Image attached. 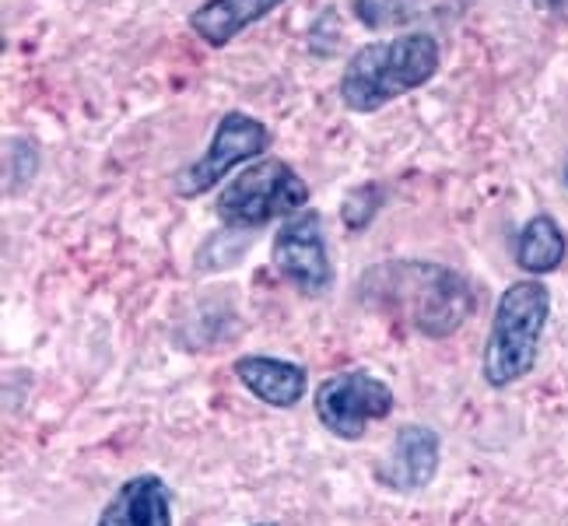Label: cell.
Listing matches in <instances>:
<instances>
[{
  "label": "cell",
  "instance_id": "6da1fadb",
  "mask_svg": "<svg viewBox=\"0 0 568 526\" xmlns=\"http://www.w3.org/2000/svg\"><path fill=\"white\" fill-rule=\"evenodd\" d=\"M362 299L435 341L460 331L474 310L470 281L428 260H393L376 267L362 284Z\"/></svg>",
  "mask_w": 568,
  "mask_h": 526
},
{
  "label": "cell",
  "instance_id": "7a4b0ae2",
  "mask_svg": "<svg viewBox=\"0 0 568 526\" xmlns=\"http://www.w3.org/2000/svg\"><path fill=\"white\" fill-rule=\"evenodd\" d=\"M443 50L428 32H404L386 42H368L355 50L341 74V102L347 113H376V109L404 99L414 88L439 74Z\"/></svg>",
  "mask_w": 568,
  "mask_h": 526
},
{
  "label": "cell",
  "instance_id": "3957f363",
  "mask_svg": "<svg viewBox=\"0 0 568 526\" xmlns=\"http://www.w3.org/2000/svg\"><path fill=\"white\" fill-rule=\"evenodd\" d=\"M551 320V292L537 277L513 281L495 305V320L485 344V383L506 390L527 380L537 365L540 337Z\"/></svg>",
  "mask_w": 568,
  "mask_h": 526
},
{
  "label": "cell",
  "instance_id": "277c9868",
  "mask_svg": "<svg viewBox=\"0 0 568 526\" xmlns=\"http://www.w3.org/2000/svg\"><path fill=\"white\" fill-rule=\"evenodd\" d=\"M217 218L225 229H264L274 218H292L310 208V186L281 159H256L217 193Z\"/></svg>",
  "mask_w": 568,
  "mask_h": 526
},
{
  "label": "cell",
  "instance_id": "5b68a950",
  "mask_svg": "<svg viewBox=\"0 0 568 526\" xmlns=\"http://www.w3.org/2000/svg\"><path fill=\"white\" fill-rule=\"evenodd\" d=\"M271 148V130L267 123H260L256 117L243 113V109H232L214 127V138L207 144V151L196 159L186 172H180L176 180V193L186 196V201H196L207 190H214L225 175L243 165V162H256L264 151Z\"/></svg>",
  "mask_w": 568,
  "mask_h": 526
},
{
  "label": "cell",
  "instance_id": "8992f818",
  "mask_svg": "<svg viewBox=\"0 0 568 526\" xmlns=\"http://www.w3.org/2000/svg\"><path fill=\"white\" fill-rule=\"evenodd\" d=\"M393 411V390L368 376V372H341L320 383L316 390V418L320 425L344 438V443H355L365 435V428L373 422H383Z\"/></svg>",
  "mask_w": 568,
  "mask_h": 526
},
{
  "label": "cell",
  "instance_id": "52a82bcc",
  "mask_svg": "<svg viewBox=\"0 0 568 526\" xmlns=\"http://www.w3.org/2000/svg\"><path fill=\"white\" fill-rule=\"evenodd\" d=\"M271 260L274 271L302 295L316 299L331 289L334 267H331V253H326L323 214L316 208H305L292 218H284V225L274 235Z\"/></svg>",
  "mask_w": 568,
  "mask_h": 526
},
{
  "label": "cell",
  "instance_id": "ba28073f",
  "mask_svg": "<svg viewBox=\"0 0 568 526\" xmlns=\"http://www.w3.org/2000/svg\"><path fill=\"white\" fill-rule=\"evenodd\" d=\"M439 432H432L428 425H404L393 438V449L383 464L376 467V481L383 488L410 495L432 485L435 471H439Z\"/></svg>",
  "mask_w": 568,
  "mask_h": 526
},
{
  "label": "cell",
  "instance_id": "9c48e42d",
  "mask_svg": "<svg viewBox=\"0 0 568 526\" xmlns=\"http://www.w3.org/2000/svg\"><path fill=\"white\" fill-rule=\"evenodd\" d=\"M95 526H172V492L159 474L130 477L109 498Z\"/></svg>",
  "mask_w": 568,
  "mask_h": 526
},
{
  "label": "cell",
  "instance_id": "30bf717a",
  "mask_svg": "<svg viewBox=\"0 0 568 526\" xmlns=\"http://www.w3.org/2000/svg\"><path fill=\"white\" fill-rule=\"evenodd\" d=\"M235 376L256 401H264L277 411H288L305 393V368L271 355H243L235 362Z\"/></svg>",
  "mask_w": 568,
  "mask_h": 526
},
{
  "label": "cell",
  "instance_id": "8fae6325",
  "mask_svg": "<svg viewBox=\"0 0 568 526\" xmlns=\"http://www.w3.org/2000/svg\"><path fill=\"white\" fill-rule=\"evenodd\" d=\"M281 4L284 0H204V4L190 14V29L201 36L211 50H222L246 29H253L256 21L274 14Z\"/></svg>",
  "mask_w": 568,
  "mask_h": 526
},
{
  "label": "cell",
  "instance_id": "7c38bea8",
  "mask_svg": "<svg viewBox=\"0 0 568 526\" xmlns=\"http://www.w3.org/2000/svg\"><path fill=\"white\" fill-rule=\"evenodd\" d=\"M568 253V239L551 214H534L527 225L519 229L516 239V267L530 277H544L558 271Z\"/></svg>",
  "mask_w": 568,
  "mask_h": 526
},
{
  "label": "cell",
  "instance_id": "4fadbf2b",
  "mask_svg": "<svg viewBox=\"0 0 568 526\" xmlns=\"http://www.w3.org/2000/svg\"><path fill=\"white\" fill-rule=\"evenodd\" d=\"M425 14V0H355V18L368 32L404 29Z\"/></svg>",
  "mask_w": 568,
  "mask_h": 526
},
{
  "label": "cell",
  "instance_id": "5bb4252c",
  "mask_svg": "<svg viewBox=\"0 0 568 526\" xmlns=\"http://www.w3.org/2000/svg\"><path fill=\"white\" fill-rule=\"evenodd\" d=\"M379 208H383V186L379 183H362L358 190H352L344 196L341 222H344V229H352V232H365L368 225L376 222Z\"/></svg>",
  "mask_w": 568,
  "mask_h": 526
},
{
  "label": "cell",
  "instance_id": "9a60e30c",
  "mask_svg": "<svg viewBox=\"0 0 568 526\" xmlns=\"http://www.w3.org/2000/svg\"><path fill=\"white\" fill-rule=\"evenodd\" d=\"M4 148H8L4 151V180H8L4 190L14 193V186L21 190L36 175V169H39V151H36V144L29 138H18V141L11 138Z\"/></svg>",
  "mask_w": 568,
  "mask_h": 526
},
{
  "label": "cell",
  "instance_id": "2e32d148",
  "mask_svg": "<svg viewBox=\"0 0 568 526\" xmlns=\"http://www.w3.org/2000/svg\"><path fill=\"white\" fill-rule=\"evenodd\" d=\"M565 186H568V165H565Z\"/></svg>",
  "mask_w": 568,
  "mask_h": 526
},
{
  "label": "cell",
  "instance_id": "e0dca14e",
  "mask_svg": "<svg viewBox=\"0 0 568 526\" xmlns=\"http://www.w3.org/2000/svg\"><path fill=\"white\" fill-rule=\"evenodd\" d=\"M256 526H271V523H256Z\"/></svg>",
  "mask_w": 568,
  "mask_h": 526
}]
</instances>
